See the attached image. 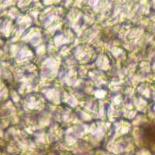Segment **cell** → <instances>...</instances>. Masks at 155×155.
I'll return each mask as SVG.
<instances>
[{
  "label": "cell",
  "instance_id": "cell-1",
  "mask_svg": "<svg viewBox=\"0 0 155 155\" xmlns=\"http://www.w3.org/2000/svg\"><path fill=\"white\" fill-rule=\"evenodd\" d=\"M143 134L147 135V139L148 140H153L155 142V125L147 126L143 130Z\"/></svg>",
  "mask_w": 155,
  "mask_h": 155
}]
</instances>
